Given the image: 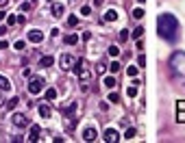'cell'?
Listing matches in <instances>:
<instances>
[{
    "label": "cell",
    "mask_w": 185,
    "mask_h": 143,
    "mask_svg": "<svg viewBox=\"0 0 185 143\" xmlns=\"http://www.w3.org/2000/svg\"><path fill=\"white\" fill-rule=\"evenodd\" d=\"M157 33L161 39H168V41H174L177 39V33H179V22L174 15L170 13H163L157 17Z\"/></svg>",
    "instance_id": "6da1fadb"
},
{
    "label": "cell",
    "mask_w": 185,
    "mask_h": 143,
    "mask_svg": "<svg viewBox=\"0 0 185 143\" xmlns=\"http://www.w3.org/2000/svg\"><path fill=\"white\" fill-rule=\"evenodd\" d=\"M168 67H170V74L179 80H185V52L177 50L172 52L170 61H168Z\"/></svg>",
    "instance_id": "7a4b0ae2"
},
{
    "label": "cell",
    "mask_w": 185,
    "mask_h": 143,
    "mask_svg": "<svg viewBox=\"0 0 185 143\" xmlns=\"http://www.w3.org/2000/svg\"><path fill=\"white\" fill-rule=\"evenodd\" d=\"M72 69H74V74H76L81 80H87V78H90V69H87V63H85L83 59H81V61H74Z\"/></svg>",
    "instance_id": "3957f363"
},
{
    "label": "cell",
    "mask_w": 185,
    "mask_h": 143,
    "mask_svg": "<svg viewBox=\"0 0 185 143\" xmlns=\"http://www.w3.org/2000/svg\"><path fill=\"white\" fill-rule=\"evenodd\" d=\"M44 91V80L42 78H31L28 80V93H42Z\"/></svg>",
    "instance_id": "277c9868"
},
{
    "label": "cell",
    "mask_w": 185,
    "mask_h": 143,
    "mask_svg": "<svg viewBox=\"0 0 185 143\" xmlns=\"http://www.w3.org/2000/svg\"><path fill=\"white\" fill-rule=\"evenodd\" d=\"M74 56L72 54H61V59H59V65H61V69L63 72H68V69H72V65H74Z\"/></svg>",
    "instance_id": "5b68a950"
},
{
    "label": "cell",
    "mask_w": 185,
    "mask_h": 143,
    "mask_svg": "<svg viewBox=\"0 0 185 143\" xmlns=\"http://www.w3.org/2000/svg\"><path fill=\"white\" fill-rule=\"evenodd\" d=\"M11 122H13L15 128H26V126H28V119H26V115H22V113H15V115L11 117Z\"/></svg>",
    "instance_id": "8992f818"
},
{
    "label": "cell",
    "mask_w": 185,
    "mask_h": 143,
    "mask_svg": "<svg viewBox=\"0 0 185 143\" xmlns=\"http://www.w3.org/2000/svg\"><path fill=\"white\" fill-rule=\"evenodd\" d=\"M28 41H33V44H39V41H44V33H42V31H37V28L28 31Z\"/></svg>",
    "instance_id": "52a82bcc"
},
{
    "label": "cell",
    "mask_w": 185,
    "mask_h": 143,
    "mask_svg": "<svg viewBox=\"0 0 185 143\" xmlns=\"http://www.w3.org/2000/svg\"><path fill=\"white\" fill-rule=\"evenodd\" d=\"M107 143H113L120 139V135H118V130H113V128H109V130H105V137H102Z\"/></svg>",
    "instance_id": "ba28073f"
},
{
    "label": "cell",
    "mask_w": 185,
    "mask_h": 143,
    "mask_svg": "<svg viewBox=\"0 0 185 143\" xmlns=\"http://www.w3.org/2000/svg\"><path fill=\"white\" fill-rule=\"evenodd\" d=\"M96 137H98V135H96L94 128H85V130H83V139H85V141H96Z\"/></svg>",
    "instance_id": "9c48e42d"
},
{
    "label": "cell",
    "mask_w": 185,
    "mask_h": 143,
    "mask_svg": "<svg viewBox=\"0 0 185 143\" xmlns=\"http://www.w3.org/2000/svg\"><path fill=\"white\" fill-rule=\"evenodd\" d=\"M63 11H65V9H63L61 2H54V4H52V15H54V17H63Z\"/></svg>",
    "instance_id": "30bf717a"
},
{
    "label": "cell",
    "mask_w": 185,
    "mask_h": 143,
    "mask_svg": "<svg viewBox=\"0 0 185 143\" xmlns=\"http://www.w3.org/2000/svg\"><path fill=\"white\" fill-rule=\"evenodd\" d=\"M39 132H42V128H39V126H31V135H28V141H37V139H39Z\"/></svg>",
    "instance_id": "8fae6325"
},
{
    "label": "cell",
    "mask_w": 185,
    "mask_h": 143,
    "mask_svg": "<svg viewBox=\"0 0 185 143\" xmlns=\"http://www.w3.org/2000/svg\"><path fill=\"white\" fill-rule=\"evenodd\" d=\"M105 20H107V22H113V20H118V11H116V9H109V11L105 13Z\"/></svg>",
    "instance_id": "7c38bea8"
},
{
    "label": "cell",
    "mask_w": 185,
    "mask_h": 143,
    "mask_svg": "<svg viewBox=\"0 0 185 143\" xmlns=\"http://www.w3.org/2000/svg\"><path fill=\"white\" fill-rule=\"evenodd\" d=\"M7 89H11V83L7 76H0V91H7Z\"/></svg>",
    "instance_id": "4fadbf2b"
},
{
    "label": "cell",
    "mask_w": 185,
    "mask_h": 143,
    "mask_svg": "<svg viewBox=\"0 0 185 143\" xmlns=\"http://www.w3.org/2000/svg\"><path fill=\"white\" fill-rule=\"evenodd\" d=\"M54 63V59L52 56H42V61H39V67H50Z\"/></svg>",
    "instance_id": "5bb4252c"
},
{
    "label": "cell",
    "mask_w": 185,
    "mask_h": 143,
    "mask_svg": "<svg viewBox=\"0 0 185 143\" xmlns=\"http://www.w3.org/2000/svg\"><path fill=\"white\" fill-rule=\"evenodd\" d=\"M65 44H70V46H74V44H79V35H74V33H70V35H65Z\"/></svg>",
    "instance_id": "9a60e30c"
},
{
    "label": "cell",
    "mask_w": 185,
    "mask_h": 143,
    "mask_svg": "<svg viewBox=\"0 0 185 143\" xmlns=\"http://www.w3.org/2000/svg\"><path fill=\"white\" fill-rule=\"evenodd\" d=\"M18 102H20V98H18V95H13L11 100H7V108H9V111H11V108H15V106H18Z\"/></svg>",
    "instance_id": "2e32d148"
},
{
    "label": "cell",
    "mask_w": 185,
    "mask_h": 143,
    "mask_svg": "<svg viewBox=\"0 0 185 143\" xmlns=\"http://www.w3.org/2000/svg\"><path fill=\"white\" fill-rule=\"evenodd\" d=\"M105 87H107V89H113V87H116V78H113V76H107V78H105Z\"/></svg>",
    "instance_id": "e0dca14e"
},
{
    "label": "cell",
    "mask_w": 185,
    "mask_h": 143,
    "mask_svg": "<svg viewBox=\"0 0 185 143\" xmlns=\"http://www.w3.org/2000/svg\"><path fill=\"white\" fill-rule=\"evenodd\" d=\"M39 115H42V117H50V106L42 104V106H39Z\"/></svg>",
    "instance_id": "ac0fdd59"
},
{
    "label": "cell",
    "mask_w": 185,
    "mask_h": 143,
    "mask_svg": "<svg viewBox=\"0 0 185 143\" xmlns=\"http://www.w3.org/2000/svg\"><path fill=\"white\" fill-rule=\"evenodd\" d=\"M109 72H111V74H118V72H120V63H118V61H113V63L109 65Z\"/></svg>",
    "instance_id": "d6986e66"
},
{
    "label": "cell",
    "mask_w": 185,
    "mask_h": 143,
    "mask_svg": "<svg viewBox=\"0 0 185 143\" xmlns=\"http://www.w3.org/2000/svg\"><path fill=\"white\" fill-rule=\"evenodd\" d=\"M137 72H139V67H135V65H131V67L126 69V74H129L131 78H135V76H137Z\"/></svg>",
    "instance_id": "ffe728a7"
},
{
    "label": "cell",
    "mask_w": 185,
    "mask_h": 143,
    "mask_svg": "<svg viewBox=\"0 0 185 143\" xmlns=\"http://www.w3.org/2000/svg\"><path fill=\"white\" fill-rule=\"evenodd\" d=\"M46 100H57V89H46Z\"/></svg>",
    "instance_id": "44dd1931"
},
{
    "label": "cell",
    "mask_w": 185,
    "mask_h": 143,
    "mask_svg": "<svg viewBox=\"0 0 185 143\" xmlns=\"http://www.w3.org/2000/svg\"><path fill=\"white\" fill-rule=\"evenodd\" d=\"M109 54H111V56L116 59V56L120 54V48H118V46H109Z\"/></svg>",
    "instance_id": "7402d4cb"
},
{
    "label": "cell",
    "mask_w": 185,
    "mask_h": 143,
    "mask_svg": "<svg viewBox=\"0 0 185 143\" xmlns=\"http://www.w3.org/2000/svg\"><path fill=\"white\" fill-rule=\"evenodd\" d=\"M133 17H135V20H141V17H144V9H133Z\"/></svg>",
    "instance_id": "603a6c76"
},
{
    "label": "cell",
    "mask_w": 185,
    "mask_h": 143,
    "mask_svg": "<svg viewBox=\"0 0 185 143\" xmlns=\"http://www.w3.org/2000/svg\"><path fill=\"white\" fill-rule=\"evenodd\" d=\"M76 24H79V17L76 15H70L68 17V26H76Z\"/></svg>",
    "instance_id": "cb8c5ba5"
},
{
    "label": "cell",
    "mask_w": 185,
    "mask_h": 143,
    "mask_svg": "<svg viewBox=\"0 0 185 143\" xmlns=\"http://www.w3.org/2000/svg\"><path fill=\"white\" fill-rule=\"evenodd\" d=\"M135 135H137V132H135V128H129V130H126V135H124V139H131V141H133V137H135Z\"/></svg>",
    "instance_id": "d4e9b609"
},
{
    "label": "cell",
    "mask_w": 185,
    "mask_h": 143,
    "mask_svg": "<svg viewBox=\"0 0 185 143\" xmlns=\"http://www.w3.org/2000/svg\"><path fill=\"white\" fill-rule=\"evenodd\" d=\"M126 95H129V98H135V95H137V87H129V89H126Z\"/></svg>",
    "instance_id": "484cf974"
},
{
    "label": "cell",
    "mask_w": 185,
    "mask_h": 143,
    "mask_svg": "<svg viewBox=\"0 0 185 143\" xmlns=\"http://www.w3.org/2000/svg\"><path fill=\"white\" fill-rule=\"evenodd\" d=\"M141 33H144V28H141V26H137V28L133 31V39H139V37H141Z\"/></svg>",
    "instance_id": "4316f807"
},
{
    "label": "cell",
    "mask_w": 185,
    "mask_h": 143,
    "mask_svg": "<svg viewBox=\"0 0 185 143\" xmlns=\"http://www.w3.org/2000/svg\"><path fill=\"white\" fill-rule=\"evenodd\" d=\"M15 22H18V17H15V15H7V24H9V26H13Z\"/></svg>",
    "instance_id": "83f0119b"
},
{
    "label": "cell",
    "mask_w": 185,
    "mask_h": 143,
    "mask_svg": "<svg viewBox=\"0 0 185 143\" xmlns=\"http://www.w3.org/2000/svg\"><path fill=\"white\" fill-rule=\"evenodd\" d=\"M129 39V31L124 28V31H120V41H126Z\"/></svg>",
    "instance_id": "f1b7e54d"
},
{
    "label": "cell",
    "mask_w": 185,
    "mask_h": 143,
    "mask_svg": "<svg viewBox=\"0 0 185 143\" xmlns=\"http://www.w3.org/2000/svg\"><path fill=\"white\" fill-rule=\"evenodd\" d=\"M137 65H139V67L146 65V56H144V54H139V56H137Z\"/></svg>",
    "instance_id": "f546056e"
},
{
    "label": "cell",
    "mask_w": 185,
    "mask_h": 143,
    "mask_svg": "<svg viewBox=\"0 0 185 143\" xmlns=\"http://www.w3.org/2000/svg\"><path fill=\"white\" fill-rule=\"evenodd\" d=\"M177 119H179L181 124H185V111H179V113H177Z\"/></svg>",
    "instance_id": "4dcf8cb0"
},
{
    "label": "cell",
    "mask_w": 185,
    "mask_h": 143,
    "mask_svg": "<svg viewBox=\"0 0 185 143\" xmlns=\"http://www.w3.org/2000/svg\"><path fill=\"white\" fill-rule=\"evenodd\" d=\"M24 46H26L24 41H15V44H13V48H15V50H24Z\"/></svg>",
    "instance_id": "1f68e13d"
},
{
    "label": "cell",
    "mask_w": 185,
    "mask_h": 143,
    "mask_svg": "<svg viewBox=\"0 0 185 143\" xmlns=\"http://www.w3.org/2000/svg\"><path fill=\"white\" fill-rule=\"evenodd\" d=\"M177 111H185V100H179V102H177Z\"/></svg>",
    "instance_id": "d6a6232c"
},
{
    "label": "cell",
    "mask_w": 185,
    "mask_h": 143,
    "mask_svg": "<svg viewBox=\"0 0 185 143\" xmlns=\"http://www.w3.org/2000/svg\"><path fill=\"white\" fill-rule=\"evenodd\" d=\"M90 13H92L90 7H83V9H81V15H90Z\"/></svg>",
    "instance_id": "836d02e7"
},
{
    "label": "cell",
    "mask_w": 185,
    "mask_h": 143,
    "mask_svg": "<svg viewBox=\"0 0 185 143\" xmlns=\"http://www.w3.org/2000/svg\"><path fill=\"white\" fill-rule=\"evenodd\" d=\"M118 100H120L118 93H111V95H109V102H118Z\"/></svg>",
    "instance_id": "e575fe53"
},
{
    "label": "cell",
    "mask_w": 185,
    "mask_h": 143,
    "mask_svg": "<svg viewBox=\"0 0 185 143\" xmlns=\"http://www.w3.org/2000/svg\"><path fill=\"white\" fill-rule=\"evenodd\" d=\"M20 9H22V11H28V9H31V4H28V2H22V7H20Z\"/></svg>",
    "instance_id": "d590c367"
},
{
    "label": "cell",
    "mask_w": 185,
    "mask_h": 143,
    "mask_svg": "<svg viewBox=\"0 0 185 143\" xmlns=\"http://www.w3.org/2000/svg\"><path fill=\"white\" fill-rule=\"evenodd\" d=\"M96 72H98V74H100V72H105V65H102V63H98V65H96Z\"/></svg>",
    "instance_id": "8d00e7d4"
},
{
    "label": "cell",
    "mask_w": 185,
    "mask_h": 143,
    "mask_svg": "<svg viewBox=\"0 0 185 143\" xmlns=\"http://www.w3.org/2000/svg\"><path fill=\"white\" fill-rule=\"evenodd\" d=\"M9 46V44H7V41H0V50H4V48Z\"/></svg>",
    "instance_id": "74e56055"
},
{
    "label": "cell",
    "mask_w": 185,
    "mask_h": 143,
    "mask_svg": "<svg viewBox=\"0 0 185 143\" xmlns=\"http://www.w3.org/2000/svg\"><path fill=\"white\" fill-rule=\"evenodd\" d=\"M4 33H7V28H4V26H0V37H2Z\"/></svg>",
    "instance_id": "f35d334b"
},
{
    "label": "cell",
    "mask_w": 185,
    "mask_h": 143,
    "mask_svg": "<svg viewBox=\"0 0 185 143\" xmlns=\"http://www.w3.org/2000/svg\"><path fill=\"white\" fill-rule=\"evenodd\" d=\"M4 17H7V13H4V11H0V20H4Z\"/></svg>",
    "instance_id": "ab89813d"
},
{
    "label": "cell",
    "mask_w": 185,
    "mask_h": 143,
    "mask_svg": "<svg viewBox=\"0 0 185 143\" xmlns=\"http://www.w3.org/2000/svg\"><path fill=\"white\" fill-rule=\"evenodd\" d=\"M2 2H4V0H0V4H2Z\"/></svg>",
    "instance_id": "60d3db41"
},
{
    "label": "cell",
    "mask_w": 185,
    "mask_h": 143,
    "mask_svg": "<svg viewBox=\"0 0 185 143\" xmlns=\"http://www.w3.org/2000/svg\"><path fill=\"white\" fill-rule=\"evenodd\" d=\"M46 2H52V0H46Z\"/></svg>",
    "instance_id": "b9f144b4"
},
{
    "label": "cell",
    "mask_w": 185,
    "mask_h": 143,
    "mask_svg": "<svg viewBox=\"0 0 185 143\" xmlns=\"http://www.w3.org/2000/svg\"><path fill=\"white\" fill-rule=\"evenodd\" d=\"M137 2H144V0H137Z\"/></svg>",
    "instance_id": "7bdbcfd3"
},
{
    "label": "cell",
    "mask_w": 185,
    "mask_h": 143,
    "mask_svg": "<svg viewBox=\"0 0 185 143\" xmlns=\"http://www.w3.org/2000/svg\"><path fill=\"white\" fill-rule=\"evenodd\" d=\"M72 2H76V0H72Z\"/></svg>",
    "instance_id": "ee69618b"
},
{
    "label": "cell",
    "mask_w": 185,
    "mask_h": 143,
    "mask_svg": "<svg viewBox=\"0 0 185 143\" xmlns=\"http://www.w3.org/2000/svg\"><path fill=\"white\" fill-rule=\"evenodd\" d=\"M0 102H2V98H0Z\"/></svg>",
    "instance_id": "f6af8a7d"
}]
</instances>
